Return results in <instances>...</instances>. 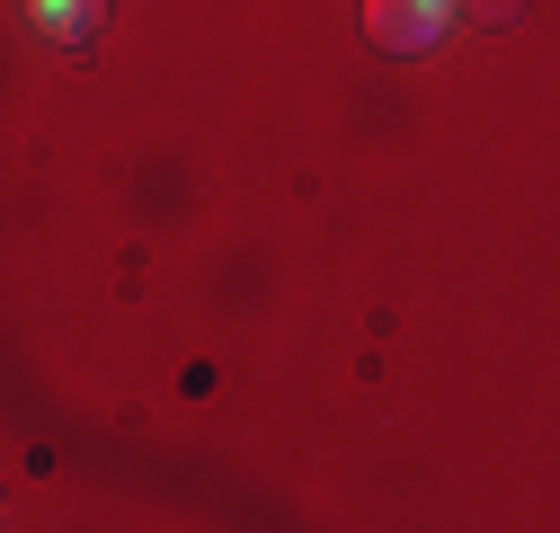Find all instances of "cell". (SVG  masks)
<instances>
[{
  "label": "cell",
  "instance_id": "1",
  "mask_svg": "<svg viewBox=\"0 0 560 533\" xmlns=\"http://www.w3.org/2000/svg\"><path fill=\"white\" fill-rule=\"evenodd\" d=\"M357 27L374 54H436V36H454V0H365Z\"/></svg>",
  "mask_w": 560,
  "mask_h": 533
},
{
  "label": "cell",
  "instance_id": "2",
  "mask_svg": "<svg viewBox=\"0 0 560 533\" xmlns=\"http://www.w3.org/2000/svg\"><path fill=\"white\" fill-rule=\"evenodd\" d=\"M19 10H27V27H36L45 45H72V54L107 27V0H19Z\"/></svg>",
  "mask_w": 560,
  "mask_h": 533
},
{
  "label": "cell",
  "instance_id": "3",
  "mask_svg": "<svg viewBox=\"0 0 560 533\" xmlns=\"http://www.w3.org/2000/svg\"><path fill=\"white\" fill-rule=\"evenodd\" d=\"M525 0H454V27H516Z\"/></svg>",
  "mask_w": 560,
  "mask_h": 533
}]
</instances>
